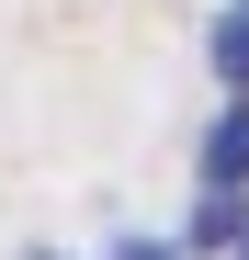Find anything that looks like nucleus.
Masks as SVG:
<instances>
[{"label": "nucleus", "instance_id": "obj_1", "mask_svg": "<svg viewBox=\"0 0 249 260\" xmlns=\"http://www.w3.org/2000/svg\"><path fill=\"white\" fill-rule=\"evenodd\" d=\"M238 170H249V113L227 124V136H215V181H238Z\"/></svg>", "mask_w": 249, "mask_h": 260}, {"label": "nucleus", "instance_id": "obj_2", "mask_svg": "<svg viewBox=\"0 0 249 260\" xmlns=\"http://www.w3.org/2000/svg\"><path fill=\"white\" fill-rule=\"evenodd\" d=\"M215 57H227V79L249 91V23H227V46H215Z\"/></svg>", "mask_w": 249, "mask_h": 260}]
</instances>
